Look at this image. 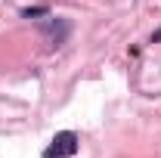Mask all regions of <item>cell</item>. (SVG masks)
<instances>
[{
  "instance_id": "1",
  "label": "cell",
  "mask_w": 161,
  "mask_h": 158,
  "mask_svg": "<svg viewBox=\"0 0 161 158\" xmlns=\"http://www.w3.org/2000/svg\"><path fill=\"white\" fill-rule=\"evenodd\" d=\"M78 152V133L75 130H62L50 139V146L43 149V158H71Z\"/></svg>"
},
{
  "instance_id": "2",
  "label": "cell",
  "mask_w": 161,
  "mask_h": 158,
  "mask_svg": "<svg viewBox=\"0 0 161 158\" xmlns=\"http://www.w3.org/2000/svg\"><path fill=\"white\" fill-rule=\"evenodd\" d=\"M47 13H50L47 6H28V9H22V16H25V19H34V16H47Z\"/></svg>"
},
{
  "instance_id": "3",
  "label": "cell",
  "mask_w": 161,
  "mask_h": 158,
  "mask_svg": "<svg viewBox=\"0 0 161 158\" xmlns=\"http://www.w3.org/2000/svg\"><path fill=\"white\" fill-rule=\"evenodd\" d=\"M152 43H161V28L155 31V34H152Z\"/></svg>"
}]
</instances>
